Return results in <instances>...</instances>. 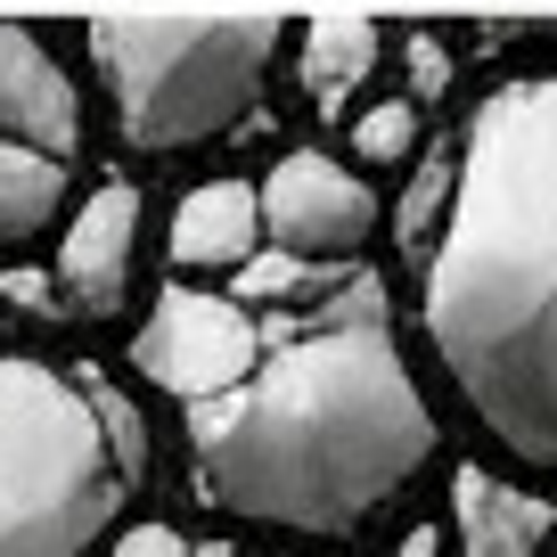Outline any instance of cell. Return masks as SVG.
Segmentation results:
<instances>
[{
    "label": "cell",
    "instance_id": "6",
    "mask_svg": "<svg viewBox=\"0 0 557 557\" xmlns=\"http://www.w3.org/2000/svg\"><path fill=\"white\" fill-rule=\"evenodd\" d=\"M255 320L238 312V304H222V296H206V287H164L157 296V312H148V329L132 336V352H139V377L148 385H164L173 401H197V394H222L230 377H238L246 361H255Z\"/></svg>",
    "mask_w": 557,
    "mask_h": 557
},
{
    "label": "cell",
    "instance_id": "16",
    "mask_svg": "<svg viewBox=\"0 0 557 557\" xmlns=\"http://www.w3.org/2000/svg\"><path fill=\"white\" fill-rule=\"evenodd\" d=\"M115 557H206L189 533H173V524H132V533L115 541Z\"/></svg>",
    "mask_w": 557,
    "mask_h": 557
},
{
    "label": "cell",
    "instance_id": "3",
    "mask_svg": "<svg viewBox=\"0 0 557 557\" xmlns=\"http://www.w3.org/2000/svg\"><path fill=\"white\" fill-rule=\"evenodd\" d=\"M139 468L148 435L115 385L0 361V557H90Z\"/></svg>",
    "mask_w": 557,
    "mask_h": 557
},
{
    "label": "cell",
    "instance_id": "7",
    "mask_svg": "<svg viewBox=\"0 0 557 557\" xmlns=\"http://www.w3.org/2000/svg\"><path fill=\"white\" fill-rule=\"evenodd\" d=\"M139 238H148V222H139V189H123V181H107V189H90V206H74L66 238H58V304L83 320H115L123 296H132L139 278Z\"/></svg>",
    "mask_w": 557,
    "mask_h": 557
},
{
    "label": "cell",
    "instance_id": "15",
    "mask_svg": "<svg viewBox=\"0 0 557 557\" xmlns=\"http://www.w3.org/2000/svg\"><path fill=\"white\" fill-rule=\"evenodd\" d=\"M401 66H410V107H435L443 90H451V58H443V41H401Z\"/></svg>",
    "mask_w": 557,
    "mask_h": 557
},
{
    "label": "cell",
    "instance_id": "8",
    "mask_svg": "<svg viewBox=\"0 0 557 557\" xmlns=\"http://www.w3.org/2000/svg\"><path fill=\"white\" fill-rule=\"evenodd\" d=\"M0 139L41 148V157L74 164L83 157V99H74V74L41 50V34L25 25H0Z\"/></svg>",
    "mask_w": 557,
    "mask_h": 557
},
{
    "label": "cell",
    "instance_id": "2",
    "mask_svg": "<svg viewBox=\"0 0 557 557\" xmlns=\"http://www.w3.org/2000/svg\"><path fill=\"white\" fill-rule=\"evenodd\" d=\"M418 320L475 426L557 475V74L500 83L475 107Z\"/></svg>",
    "mask_w": 557,
    "mask_h": 557
},
{
    "label": "cell",
    "instance_id": "1",
    "mask_svg": "<svg viewBox=\"0 0 557 557\" xmlns=\"http://www.w3.org/2000/svg\"><path fill=\"white\" fill-rule=\"evenodd\" d=\"M181 426L197 500L271 533H352L443 443L435 401L369 304L255 345L222 394L181 401Z\"/></svg>",
    "mask_w": 557,
    "mask_h": 557
},
{
    "label": "cell",
    "instance_id": "11",
    "mask_svg": "<svg viewBox=\"0 0 557 557\" xmlns=\"http://www.w3.org/2000/svg\"><path fill=\"white\" fill-rule=\"evenodd\" d=\"M377 58H385V34L369 17H320L312 34H304V50H296V83H304V99H312V115L320 123L352 115L369 74H377Z\"/></svg>",
    "mask_w": 557,
    "mask_h": 557
},
{
    "label": "cell",
    "instance_id": "4",
    "mask_svg": "<svg viewBox=\"0 0 557 557\" xmlns=\"http://www.w3.org/2000/svg\"><path fill=\"white\" fill-rule=\"evenodd\" d=\"M278 58L271 17H222V25H90V66H99L107 99H115V132L148 157H181L230 139L255 115L262 83Z\"/></svg>",
    "mask_w": 557,
    "mask_h": 557
},
{
    "label": "cell",
    "instance_id": "9",
    "mask_svg": "<svg viewBox=\"0 0 557 557\" xmlns=\"http://www.w3.org/2000/svg\"><path fill=\"white\" fill-rule=\"evenodd\" d=\"M451 541L459 557H541L557 541V500L533 484H508L492 468L451 475Z\"/></svg>",
    "mask_w": 557,
    "mask_h": 557
},
{
    "label": "cell",
    "instance_id": "14",
    "mask_svg": "<svg viewBox=\"0 0 557 557\" xmlns=\"http://www.w3.org/2000/svg\"><path fill=\"white\" fill-rule=\"evenodd\" d=\"M443 197H451V164H426V173H418V189H410V206H401V246H418L426 238V230L443 222Z\"/></svg>",
    "mask_w": 557,
    "mask_h": 557
},
{
    "label": "cell",
    "instance_id": "17",
    "mask_svg": "<svg viewBox=\"0 0 557 557\" xmlns=\"http://www.w3.org/2000/svg\"><path fill=\"white\" fill-rule=\"evenodd\" d=\"M401 557H443L435 549V524H410V533H401Z\"/></svg>",
    "mask_w": 557,
    "mask_h": 557
},
{
    "label": "cell",
    "instance_id": "12",
    "mask_svg": "<svg viewBox=\"0 0 557 557\" xmlns=\"http://www.w3.org/2000/svg\"><path fill=\"white\" fill-rule=\"evenodd\" d=\"M66 181H74V164L0 139V246L41 238V230L58 222V206H66Z\"/></svg>",
    "mask_w": 557,
    "mask_h": 557
},
{
    "label": "cell",
    "instance_id": "13",
    "mask_svg": "<svg viewBox=\"0 0 557 557\" xmlns=\"http://www.w3.org/2000/svg\"><path fill=\"white\" fill-rule=\"evenodd\" d=\"M352 157H361L369 173H401V164L418 157V107L410 99L361 107V123H352Z\"/></svg>",
    "mask_w": 557,
    "mask_h": 557
},
{
    "label": "cell",
    "instance_id": "5",
    "mask_svg": "<svg viewBox=\"0 0 557 557\" xmlns=\"http://www.w3.org/2000/svg\"><path fill=\"white\" fill-rule=\"evenodd\" d=\"M255 222L278 255L296 262H336V255H361L377 238V189H369L352 164L320 157V148H296L278 157L271 181L255 189Z\"/></svg>",
    "mask_w": 557,
    "mask_h": 557
},
{
    "label": "cell",
    "instance_id": "10",
    "mask_svg": "<svg viewBox=\"0 0 557 557\" xmlns=\"http://www.w3.org/2000/svg\"><path fill=\"white\" fill-rule=\"evenodd\" d=\"M262 222H255V181H197L189 197L173 206V271L181 278H213V271H238L255 255Z\"/></svg>",
    "mask_w": 557,
    "mask_h": 557
}]
</instances>
